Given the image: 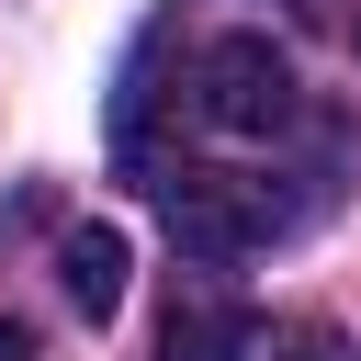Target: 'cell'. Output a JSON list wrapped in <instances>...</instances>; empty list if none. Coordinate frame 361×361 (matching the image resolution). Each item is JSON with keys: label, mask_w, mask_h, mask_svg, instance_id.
Here are the masks:
<instances>
[{"label": "cell", "mask_w": 361, "mask_h": 361, "mask_svg": "<svg viewBox=\"0 0 361 361\" xmlns=\"http://www.w3.org/2000/svg\"><path fill=\"white\" fill-rule=\"evenodd\" d=\"M192 90H203L214 135H282L293 124V56L271 34H214L203 68H192Z\"/></svg>", "instance_id": "cell-1"}, {"label": "cell", "mask_w": 361, "mask_h": 361, "mask_svg": "<svg viewBox=\"0 0 361 361\" xmlns=\"http://www.w3.org/2000/svg\"><path fill=\"white\" fill-rule=\"evenodd\" d=\"M158 192H169V237H180L203 271H237L259 237H282V203H271L259 180H226V169H169Z\"/></svg>", "instance_id": "cell-2"}, {"label": "cell", "mask_w": 361, "mask_h": 361, "mask_svg": "<svg viewBox=\"0 0 361 361\" xmlns=\"http://www.w3.org/2000/svg\"><path fill=\"white\" fill-rule=\"evenodd\" d=\"M158 361H259V316H248L237 293L192 282V293H169V316H158Z\"/></svg>", "instance_id": "cell-3"}, {"label": "cell", "mask_w": 361, "mask_h": 361, "mask_svg": "<svg viewBox=\"0 0 361 361\" xmlns=\"http://www.w3.org/2000/svg\"><path fill=\"white\" fill-rule=\"evenodd\" d=\"M124 271H135V248H124V226H68V248H56V282H68V305L102 327L113 305H124Z\"/></svg>", "instance_id": "cell-4"}, {"label": "cell", "mask_w": 361, "mask_h": 361, "mask_svg": "<svg viewBox=\"0 0 361 361\" xmlns=\"http://www.w3.org/2000/svg\"><path fill=\"white\" fill-rule=\"evenodd\" d=\"M282 361H338V327H282Z\"/></svg>", "instance_id": "cell-5"}, {"label": "cell", "mask_w": 361, "mask_h": 361, "mask_svg": "<svg viewBox=\"0 0 361 361\" xmlns=\"http://www.w3.org/2000/svg\"><path fill=\"white\" fill-rule=\"evenodd\" d=\"M0 361H34V327H0Z\"/></svg>", "instance_id": "cell-6"}]
</instances>
